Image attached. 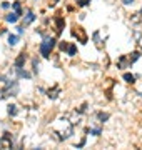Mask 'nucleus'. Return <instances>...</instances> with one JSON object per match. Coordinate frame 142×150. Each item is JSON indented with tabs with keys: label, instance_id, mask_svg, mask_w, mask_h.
<instances>
[{
	"label": "nucleus",
	"instance_id": "obj_1",
	"mask_svg": "<svg viewBox=\"0 0 142 150\" xmlns=\"http://www.w3.org/2000/svg\"><path fill=\"white\" fill-rule=\"evenodd\" d=\"M55 45H57V40H55L54 37H49V35H45V37H44V42L38 45V52H40V55H42L44 59H49Z\"/></svg>",
	"mask_w": 142,
	"mask_h": 150
},
{
	"label": "nucleus",
	"instance_id": "obj_2",
	"mask_svg": "<svg viewBox=\"0 0 142 150\" xmlns=\"http://www.w3.org/2000/svg\"><path fill=\"white\" fill-rule=\"evenodd\" d=\"M70 32H72V35H74V37H75V38H77V40H79L80 43H87L89 35L85 33V30H84V28L80 27V25H74Z\"/></svg>",
	"mask_w": 142,
	"mask_h": 150
},
{
	"label": "nucleus",
	"instance_id": "obj_3",
	"mask_svg": "<svg viewBox=\"0 0 142 150\" xmlns=\"http://www.w3.org/2000/svg\"><path fill=\"white\" fill-rule=\"evenodd\" d=\"M54 27H55V33L57 35H60L62 30H64V27H65V18L60 15V13L54 17Z\"/></svg>",
	"mask_w": 142,
	"mask_h": 150
},
{
	"label": "nucleus",
	"instance_id": "obj_4",
	"mask_svg": "<svg viewBox=\"0 0 142 150\" xmlns=\"http://www.w3.org/2000/svg\"><path fill=\"white\" fill-rule=\"evenodd\" d=\"M0 147H2V149H12V147H13V142H12V134L5 132V134L2 135V139H0Z\"/></svg>",
	"mask_w": 142,
	"mask_h": 150
},
{
	"label": "nucleus",
	"instance_id": "obj_5",
	"mask_svg": "<svg viewBox=\"0 0 142 150\" xmlns=\"http://www.w3.org/2000/svg\"><path fill=\"white\" fill-rule=\"evenodd\" d=\"M25 62H27V52H20V54L17 55L15 62H13V65H15V69H23V65H25Z\"/></svg>",
	"mask_w": 142,
	"mask_h": 150
},
{
	"label": "nucleus",
	"instance_id": "obj_6",
	"mask_svg": "<svg viewBox=\"0 0 142 150\" xmlns=\"http://www.w3.org/2000/svg\"><path fill=\"white\" fill-rule=\"evenodd\" d=\"M131 60H129V57L127 55H120L119 60H117V69H129L131 67Z\"/></svg>",
	"mask_w": 142,
	"mask_h": 150
},
{
	"label": "nucleus",
	"instance_id": "obj_7",
	"mask_svg": "<svg viewBox=\"0 0 142 150\" xmlns=\"http://www.w3.org/2000/svg\"><path fill=\"white\" fill-rule=\"evenodd\" d=\"M59 93H60V87L59 85H55L54 88H49V90H47V97H49V98H52V100H54V98H57V97H59Z\"/></svg>",
	"mask_w": 142,
	"mask_h": 150
},
{
	"label": "nucleus",
	"instance_id": "obj_8",
	"mask_svg": "<svg viewBox=\"0 0 142 150\" xmlns=\"http://www.w3.org/2000/svg\"><path fill=\"white\" fill-rule=\"evenodd\" d=\"M35 20V13L33 12H27L25 15H23V25H28V23H32Z\"/></svg>",
	"mask_w": 142,
	"mask_h": 150
},
{
	"label": "nucleus",
	"instance_id": "obj_9",
	"mask_svg": "<svg viewBox=\"0 0 142 150\" xmlns=\"http://www.w3.org/2000/svg\"><path fill=\"white\" fill-rule=\"evenodd\" d=\"M18 13H17V12H12V13H7L5 15V20L9 22V23H15L17 20H18Z\"/></svg>",
	"mask_w": 142,
	"mask_h": 150
},
{
	"label": "nucleus",
	"instance_id": "obj_10",
	"mask_svg": "<svg viewBox=\"0 0 142 150\" xmlns=\"http://www.w3.org/2000/svg\"><path fill=\"white\" fill-rule=\"evenodd\" d=\"M67 55H69V57H75L77 55V45L75 43H70V45H69V48H67Z\"/></svg>",
	"mask_w": 142,
	"mask_h": 150
},
{
	"label": "nucleus",
	"instance_id": "obj_11",
	"mask_svg": "<svg viewBox=\"0 0 142 150\" xmlns=\"http://www.w3.org/2000/svg\"><path fill=\"white\" fill-rule=\"evenodd\" d=\"M12 8L18 13V15H23V10H22V5H20V2H13L12 4Z\"/></svg>",
	"mask_w": 142,
	"mask_h": 150
},
{
	"label": "nucleus",
	"instance_id": "obj_12",
	"mask_svg": "<svg viewBox=\"0 0 142 150\" xmlns=\"http://www.w3.org/2000/svg\"><path fill=\"white\" fill-rule=\"evenodd\" d=\"M7 112H9V115H10V117H15L17 113H18L17 105H9V107H7Z\"/></svg>",
	"mask_w": 142,
	"mask_h": 150
},
{
	"label": "nucleus",
	"instance_id": "obj_13",
	"mask_svg": "<svg viewBox=\"0 0 142 150\" xmlns=\"http://www.w3.org/2000/svg\"><path fill=\"white\" fill-rule=\"evenodd\" d=\"M7 42H9V45H10V47H13V45H17V42H18V37H17V35H9Z\"/></svg>",
	"mask_w": 142,
	"mask_h": 150
},
{
	"label": "nucleus",
	"instance_id": "obj_14",
	"mask_svg": "<svg viewBox=\"0 0 142 150\" xmlns=\"http://www.w3.org/2000/svg\"><path fill=\"white\" fill-rule=\"evenodd\" d=\"M124 80H126L127 83H134V82H136V77L132 74H124Z\"/></svg>",
	"mask_w": 142,
	"mask_h": 150
},
{
	"label": "nucleus",
	"instance_id": "obj_15",
	"mask_svg": "<svg viewBox=\"0 0 142 150\" xmlns=\"http://www.w3.org/2000/svg\"><path fill=\"white\" fill-rule=\"evenodd\" d=\"M97 118L100 122H105V120H109V113H104V112H99L97 113Z\"/></svg>",
	"mask_w": 142,
	"mask_h": 150
},
{
	"label": "nucleus",
	"instance_id": "obj_16",
	"mask_svg": "<svg viewBox=\"0 0 142 150\" xmlns=\"http://www.w3.org/2000/svg\"><path fill=\"white\" fill-rule=\"evenodd\" d=\"M77 7H87L90 5V0H75Z\"/></svg>",
	"mask_w": 142,
	"mask_h": 150
},
{
	"label": "nucleus",
	"instance_id": "obj_17",
	"mask_svg": "<svg viewBox=\"0 0 142 150\" xmlns=\"http://www.w3.org/2000/svg\"><path fill=\"white\" fill-rule=\"evenodd\" d=\"M17 74H18V77H25V79H30V74H28V72H25V70H22V69H17Z\"/></svg>",
	"mask_w": 142,
	"mask_h": 150
},
{
	"label": "nucleus",
	"instance_id": "obj_18",
	"mask_svg": "<svg viewBox=\"0 0 142 150\" xmlns=\"http://www.w3.org/2000/svg\"><path fill=\"white\" fill-rule=\"evenodd\" d=\"M69 45H70V43H67L65 40H64V42H60V43H59V48L62 50V52H67V48H69Z\"/></svg>",
	"mask_w": 142,
	"mask_h": 150
},
{
	"label": "nucleus",
	"instance_id": "obj_19",
	"mask_svg": "<svg viewBox=\"0 0 142 150\" xmlns=\"http://www.w3.org/2000/svg\"><path fill=\"white\" fill-rule=\"evenodd\" d=\"M32 65H33V74H37V72H38V62L35 59L32 60Z\"/></svg>",
	"mask_w": 142,
	"mask_h": 150
},
{
	"label": "nucleus",
	"instance_id": "obj_20",
	"mask_svg": "<svg viewBox=\"0 0 142 150\" xmlns=\"http://www.w3.org/2000/svg\"><path fill=\"white\" fill-rule=\"evenodd\" d=\"M85 142H87V139H85V137H84V139H82V140H80V144L77 145V149H82L84 145H85Z\"/></svg>",
	"mask_w": 142,
	"mask_h": 150
},
{
	"label": "nucleus",
	"instance_id": "obj_21",
	"mask_svg": "<svg viewBox=\"0 0 142 150\" xmlns=\"http://www.w3.org/2000/svg\"><path fill=\"white\" fill-rule=\"evenodd\" d=\"M122 4H124V5H132L134 0H122Z\"/></svg>",
	"mask_w": 142,
	"mask_h": 150
},
{
	"label": "nucleus",
	"instance_id": "obj_22",
	"mask_svg": "<svg viewBox=\"0 0 142 150\" xmlns=\"http://www.w3.org/2000/svg\"><path fill=\"white\" fill-rule=\"evenodd\" d=\"M23 30H25V28H23V25H20V27H17V32H18V35H20V33H23Z\"/></svg>",
	"mask_w": 142,
	"mask_h": 150
},
{
	"label": "nucleus",
	"instance_id": "obj_23",
	"mask_svg": "<svg viewBox=\"0 0 142 150\" xmlns=\"http://www.w3.org/2000/svg\"><path fill=\"white\" fill-rule=\"evenodd\" d=\"M9 7H10L9 2H2V8H9Z\"/></svg>",
	"mask_w": 142,
	"mask_h": 150
},
{
	"label": "nucleus",
	"instance_id": "obj_24",
	"mask_svg": "<svg viewBox=\"0 0 142 150\" xmlns=\"http://www.w3.org/2000/svg\"><path fill=\"white\" fill-rule=\"evenodd\" d=\"M57 2H59V0H49V7H54Z\"/></svg>",
	"mask_w": 142,
	"mask_h": 150
}]
</instances>
